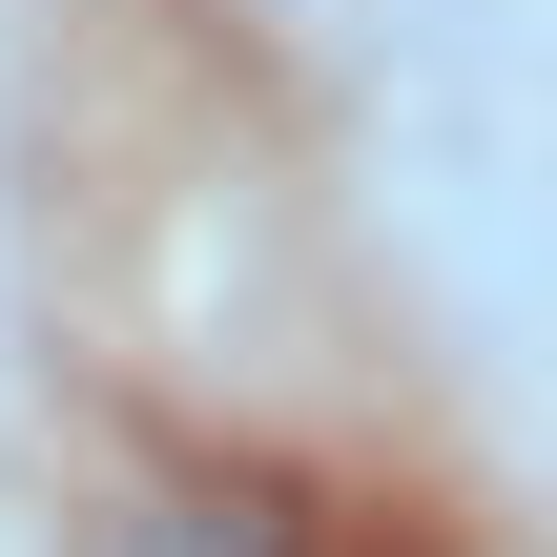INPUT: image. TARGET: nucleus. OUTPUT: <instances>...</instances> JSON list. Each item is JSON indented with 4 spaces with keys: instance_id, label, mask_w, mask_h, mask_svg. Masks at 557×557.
<instances>
[{
    "instance_id": "nucleus-1",
    "label": "nucleus",
    "mask_w": 557,
    "mask_h": 557,
    "mask_svg": "<svg viewBox=\"0 0 557 557\" xmlns=\"http://www.w3.org/2000/svg\"><path fill=\"white\" fill-rule=\"evenodd\" d=\"M21 351H41V310H21V227H0V434H21Z\"/></svg>"
},
{
    "instance_id": "nucleus-2",
    "label": "nucleus",
    "mask_w": 557,
    "mask_h": 557,
    "mask_svg": "<svg viewBox=\"0 0 557 557\" xmlns=\"http://www.w3.org/2000/svg\"><path fill=\"white\" fill-rule=\"evenodd\" d=\"M248 21H289V41H351V21H393V0H248Z\"/></svg>"
},
{
    "instance_id": "nucleus-3",
    "label": "nucleus",
    "mask_w": 557,
    "mask_h": 557,
    "mask_svg": "<svg viewBox=\"0 0 557 557\" xmlns=\"http://www.w3.org/2000/svg\"><path fill=\"white\" fill-rule=\"evenodd\" d=\"M21 83H41V0H0V103H21Z\"/></svg>"
}]
</instances>
